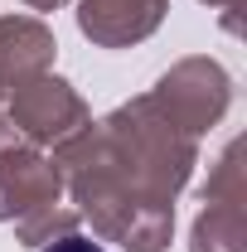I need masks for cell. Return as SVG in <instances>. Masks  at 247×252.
I'll return each instance as SVG.
<instances>
[{
  "mask_svg": "<svg viewBox=\"0 0 247 252\" xmlns=\"http://www.w3.org/2000/svg\"><path fill=\"white\" fill-rule=\"evenodd\" d=\"M44 252H107V248L93 243V238H83V233H68V238H59L54 248H44Z\"/></svg>",
  "mask_w": 247,
  "mask_h": 252,
  "instance_id": "cell-1",
  "label": "cell"
}]
</instances>
